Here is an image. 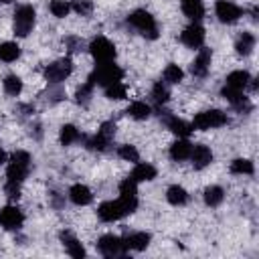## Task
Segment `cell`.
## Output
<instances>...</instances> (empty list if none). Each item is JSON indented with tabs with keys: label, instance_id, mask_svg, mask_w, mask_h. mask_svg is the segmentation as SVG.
<instances>
[{
	"label": "cell",
	"instance_id": "45",
	"mask_svg": "<svg viewBox=\"0 0 259 259\" xmlns=\"http://www.w3.org/2000/svg\"><path fill=\"white\" fill-rule=\"evenodd\" d=\"M4 160H6V154H4V152H2V148H0V164H2Z\"/></svg>",
	"mask_w": 259,
	"mask_h": 259
},
{
	"label": "cell",
	"instance_id": "15",
	"mask_svg": "<svg viewBox=\"0 0 259 259\" xmlns=\"http://www.w3.org/2000/svg\"><path fill=\"white\" fill-rule=\"evenodd\" d=\"M210 59H212V53H210V49H204V47H200V49H198V55L194 57V61H192V67H190L192 75H194V77H204V75L208 73V69H210Z\"/></svg>",
	"mask_w": 259,
	"mask_h": 259
},
{
	"label": "cell",
	"instance_id": "22",
	"mask_svg": "<svg viewBox=\"0 0 259 259\" xmlns=\"http://www.w3.org/2000/svg\"><path fill=\"white\" fill-rule=\"evenodd\" d=\"M182 4V12L190 18V20H200L204 16V6H202V0H180Z\"/></svg>",
	"mask_w": 259,
	"mask_h": 259
},
{
	"label": "cell",
	"instance_id": "39",
	"mask_svg": "<svg viewBox=\"0 0 259 259\" xmlns=\"http://www.w3.org/2000/svg\"><path fill=\"white\" fill-rule=\"evenodd\" d=\"M91 93H93V85L87 81V83H85V85H81V87L77 89V93H75L77 103H79V105H87V103H89V99H91Z\"/></svg>",
	"mask_w": 259,
	"mask_h": 259
},
{
	"label": "cell",
	"instance_id": "23",
	"mask_svg": "<svg viewBox=\"0 0 259 259\" xmlns=\"http://www.w3.org/2000/svg\"><path fill=\"white\" fill-rule=\"evenodd\" d=\"M190 150H192V144L186 140V138H182V140H176L172 146H170V158L172 160H186L188 156H190Z\"/></svg>",
	"mask_w": 259,
	"mask_h": 259
},
{
	"label": "cell",
	"instance_id": "20",
	"mask_svg": "<svg viewBox=\"0 0 259 259\" xmlns=\"http://www.w3.org/2000/svg\"><path fill=\"white\" fill-rule=\"evenodd\" d=\"M123 245H125V249L144 251V249L150 245V233H144V231H140V233H132V235H127V237L123 239Z\"/></svg>",
	"mask_w": 259,
	"mask_h": 259
},
{
	"label": "cell",
	"instance_id": "36",
	"mask_svg": "<svg viewBox=\"0 0 259 259\" xmlns=\"http://www.w3.org/2000/svg\"><path fill=\"white\" fill-rule=\"evenodd\" d=\"M152 97H154L156 103H166L168 97H170V91H168V87H166L162 81H158V83L152 87Z\"/></svg>",
	"mask_w": 259,
	"mask_h": 259
},
{
	"label": "cell",
	"instance_id": "12",
	"mask_svg": "<svg viewBox=\"0 0 259 259\" xmlns=\"http://www.w3.org/2000/svg\"><path fill=\"white\" fill-rule=\"evenodd\" d=\"M24 223V214L18 206H12V204H6L4 208H0V225L8 231H16L20 229V225Z\"/></svg>",
	"mask_w": 259,
	"mask_h": 259
},
{
	"label": "cell",
	"instance_id": "37",
	"mask_svg": "<svg viewBox=\"0 0 259 259\" xmlns=\"http://www.w3.org/2000/svg\"><path fill=\"white\" fill-rule=\"evenodd\" d=\"M109 144H111V140L103 138L101 134H95L91 140H87V148H89V150H97V152L107 150V146H109Z\"/></svg>",
	"mask_w": 259,
	"mask_h": 259
},
{
	"label": "cell",
	"instance_id": "27",
	"mask_svg": "<svg viewBox=\"0 0 259 259\" xmlns=\"http://www.w3.org/2000/svg\"><path fill=\"white\" fill-rule=\"evenodd\" d=\"M235 49H237V53H239V55H243V57L251 55V51L255 49V36H253L251 32H243V34L237 38Z\"/></svg>",
	"mask_w": 259,
	"mask_h": 259
},
{
	"label": "cell",
	"instance_id": "26",
	"mask_svg": "<svg viewBox=\"0 0 259 259\" xmlns=\"http://www.w3.org/2000/svg\"><path fill=\"white\" fill-rule=\"evenodd\" d=\"M166 198H168L170 204H174V206H182V204H186L188 194H186V190H184L182 186L174 184V186H170V188L166 190Z\"/></svg>",
	"mask_w": 259,
	"mask_h": 259
},
{
	"label": "cell",
	"instance_id": "21",
	"mask_svg": "<svg viewBox=\"0 0 259 259\" xmlns=\"http://www.w3.org/2000/svg\"><path fill=\"white\" fill-rule=\"evenodd\" d=\"M130 178L138 184V182H148L156 178V168L152 164H136V168L132 170Z\"/></svg>",
	"mask_w": 259,
	"mask_h": 259
},
{
	"label": "cell",
	"instance_id": "10",
	"mask_svg": "<svg viewBox=\"0 0 259 259\" xmlns=\"http://www.w3.org/2000/svg\"><path fill=\"white\" fill-rule=\"evenodd\" d=\"M221 93H223V97H225V99H227L239 113H249V111L253 109V103L249 101V97L243 95L241 89H233V87L225 85V87L221 89Z\"/></svg>",
	"mask_w": 259,
	"mask_h": 259
},
{
	"label": "cell",
	"instance_id": "9",
	"mask_svg": "<svg viewBox=\"0 0 259 259\" xmlns=\"http://www.w3.org/2000/svg\"><path fill=\"white\" fill-rule=\"evenodd\" d=\"M97 249L103 257H119L125 253V245H123V239L115 237V235H103L99 241H97Z\"/></svg>",
	"mask_w": 259,
	"mask_h": 259
},
{
	"label": "cell",
	"instance_id": "44",
	"mask_svg": "<svg viewBox=\"0 0 259 259\" xmlns=\"http://www.w3.org/2000/svg\"><path fill=\"white\" fill-rule=\"evenodd\" d=\"M257 87H259L257 79H251V91H257Z\"/></svg>",
	"mask_w": 259,
	"mask_h": 259
},
{
	"label": "cell",
	"instance_id": "31",
	"mask_svg": "<svg viewBox=\"0 0 259 259\" xmlns=\"http://www.w3.org/2000/svg\"><path fill=\"white\" fill-rule=\"evenodd\" d=\"M150 105L144 103V101H134L130 107H127V113L134 117V119H146L150 115Z\"/></svg>",
	"mask_w": 259,
	"mask_h": 259
},
{
	"label": "cell",
	"instance_id": "6",
	"mask_svg": "<svg viewBox=\"0 0 259 259\" xmlns=\"http://www.w3.org/2000/svg\"><path fill=\"white\" fill-rule=\"evenodd\" d=\"M89 53L97 63H111L115 59V47L105 36H95L89 45Z\"/></svg>",
	"mask_w": 259,
	"mask_h": 259
},
{
	"label": "cell",
	"instance_id": "14",
	"mask_svg": "<svg viewBox=\"0 0 259 259\" xmlns=\"http://www.w3.org/2000/svg\"><path fill=\"white\" fill-rule=\"evenodd\" d=\"M180 40L190 49H200L204 42V28L198 22H194V24L184 28V32L180 34Z\"/></svg>",
	"mask_w": 259,
	"mask_h": 259
},
{
	"label": "cell",
	"instance_id": "34",
	"mask_svg": "<svg viewBox=\"0 0 259 259\" xmlns=\"http://www.w3.org/2000/svg\"><path fill=\"white\" fill-rule=\"evenodd\" d=\"M105 97L115 99V101L123 99V97H125V85H123L121 81H115V83L107 85V87H105Z\"/></svg>",
	"mask_w": 259,
	"mask_h": 259
},
{
	"label": "cell",
	"instance_id": "42",
	"mask_svg": "<svg viewBox=\"0 0 259 259\" xmlns=\"http://www.w3.org/2000/svg\"><path fill=\"white\" fill-rule=\"evenodd\" d=\"M97 134H101L107 140H113V136H115V123L113 121H103L101 127L97 130Z\"/></svg>",
	"mask_w": 259,
	"mask_h": 259
},
{
	"label": "cell",
	"instance_id": "2",
	"mask_svg": "<svg viewBox=\"0 0 259 259\" xmlns=\"http://www.w3.org/2000/svg\"><path fill=\"white\" fill-rule=\"evenodd\" d=\"M121 77H123V71L117 67V65H113V61L111 63H99L93 71H91V75H89V83L95 87V85H101V87H107V85H111V83H115V81H121Z\"/></svg>",
	"mask_w": 259,
	"mask_h": 259
},
{
	"label": "cell",
	"instance_id": "17",
	"mask_svg": "<svg viewBox=\"0 0 259 259\" xmlns=\"http://www.w3.org/2000/svg\"><path fill=\"white\" fill-rule=\"evenodd\" d=\"M61 241H63V245H65V249H67V253H69L71 257H75V259H83V257L87 255L85 247L79 243V239H77L73 233L63 231V233H61Z\"/></svg>",
	"mask_w": 259,
	"mask_h": 259
},
{
	"label": "cell",
	"instance_id": "4",
	"mask_svg": "<svg viewBox=\"0 0 259 259\" xmlns=\"http://www.w3.org/2000/svg\"><path fill=\"white\" fill-rule=\"evenodd\" d=\"M34 26V8L30 4H22L14 12V34L24 38Z\"/></svg>",
	"mask_w": 259,
	"mask_h": 259
},
{
	"label": "cell",
	"instance_id": "18",
	"mask_svg": "<svg viewBox=\"0 0 259 259\" xmlns=\"http://www.w3.org/2000/svg\"><path fill=\"white\" fill-rule=\"evenodd\" d=\"M166 125H168V130H170L172 134H176L178 138H188L190 132L194 130L192 123H188V121H184V119H178L176 115H166Z\"/></svg>",
	"mask_w": 259,
	"mask_h": 259
},
{
	"label": "cell",
	"instance_id": "33",
	"mask_svg": "<svg viewBox=\"0 0 259 259\" xmlns=\"http://www.w3.org/2000/svg\"><path fill=\"white\" fill-rule=\"evenodd\" d=\"M4 91H6L8 95H20V91H22V81H20V77H16V75L4 77Z\"/></svg>",
	"mask_w": 259,
	"mask_h": 259
},
{
	"label": "cell",
	"instance_id": "19",
	"mask_svg": "<svg viewBox=\"0 0 259 259\" xmlns=\"http://www.w3.org/2000/svg\"><path fill=\"white\" fill-rule=\"evenodd\" d=\"M69 198H71L75 204L85 206V204H89V202L93 200V194H91V190H89L85 184H73V186L69 188Z\"/></svg>",
	"mask_w": 259,
	"mask_h": 259
},
{
	"label": "cell",
	"instance_id": "16",
	"mask_svg": "<svg viewBox=\"0 0 259 259\" xmlns=\"http://www.w3.org/2000/svg\"><path fill=\"white\" fill-rule=\"evenodd\" d=\"M188 158L192 160V166H194L196 170H202V168H206V166L212 162V152H210L208 146L198 144V146H192Z\"/></svg>",
	"mask_w": 259,
	"mask_h": 259
},
{
	"label": "cell",
	"instance_id": "5",
	"mask_svg": "<svg viewBox=\"0 0 259 259\" xmlns=\"http://www.w3.org/2000/svg\"><path fill=\"white\" fill-rule=\"evenodd\" d=\"M71 71H73V63H71L69 57H65V59H59V61L47 65V69H45V79H47L51 85H59V83H63V81L71 75Z\"/></svg>",
	"mask_w": 259,
	"mask_h": 259
},
{
	"label": "cell",
	"instance_id": "40",
	"mask_svg": "<svg viewBox=\"0 0 259 259\" xmlns=\"http://www.w3.org/2000/svg\"><path fill=\"white\" fill-rule=\"evenodd\" d=\"M71 8H73L77 14L87 16V14L93 12V2H91V0H73V2H71Z\"/></svg>",
	"mask_w": 259,
	"mask_h": 259
},
{
	"label": "cell",
	"instance_id": "43",
	"mask_svg": "<svg viewBox=\"0 0 259 259\" xmlns=\"http://www.w3.org/2000/svg\"><path fill=\"white\" fill-rule=\"evenodd\" d=\"M4 192H6V196H8L10 200H18V196H20V184H16V182H6Z\"/></svg>",
	"mask_w": 259,
	"mask_h": 259
},
{
	"label": "cell",
	"instance_id": "3",
	"mask_svg": "<svg viewBox=\"0 0 259 259\" xmlns=\"http://www.w3.org/2000/svg\"><path fill=\"white\" fill-rule=\"evenodd\" d=\"M127 24H132L142 36L146 38H158V26H156V20L150 12L146 10H134L130 16H127Z\"/></svg>",
	"mask_w": 259,
	"mask_h": 259
},
{
	"label": "cell",
	"instance_id": "32",
	"mask_svg": "<svg viewBox=\"0 0 259 259\" xmlns=\"http://www.w3.org/2000/svg\"><path fill=\"white\" fill-rule=\"evenodd\" d=\"M182 77H184V73L178 65H174V63L166 65V69H164V81L166 83H180Z\"/></svg>",
	"mask_w": 259,
	"mask_h": 259
},
{
	"label": "cell",
	"instance_id": "38",
	"mask_svg": "<svg viewBox=\"0 0 259 259\" xmlns=\"http://www.w3.org/2000/svg\"><path fill=\"white\" fill-rule=\"evenodd\" d=\"M117 156H119L121 160H127V162H138V160H140V154H138V150H136L134 146H130V144H123V146H119V150H117Z\"/></svg>",
	"mask_w": 259,
	"mask_h": 259
},
{
	"label": "cell",
	"instance_id": "11",
	"mask_svg": "<svg viewBox=\"0 0 259 259\" xmlns=\"http://www.w3.org/2000/svg\"><path fill=\"white\" fill-rule=\"evenodd\" d=\"M119 200L123 202V206L127 208V212L132 214L138 206V188L136 182L132 178H125L119 182Z\"/></svg>",
	"mask_w": 259,
	"mask_h": 259
},
{
	"label": "cell",
	"instance_id": "41",
	"mask_svg": "<svg viewBox=\"0 0 259 259\" xmlns=\"http://www.w3.org/2000/svg\"><path fill=\"white\" fill-rule=\"evenodd\" d=\"M63 42H65V47H67L69 53H81L85 49V42L79 36H67Z\"/></svg>",
	"mask_w": 259,
	"mask_h": 259
},
{
	"label": "cell",
	"instance_id": "28",
	"mask_svg": "<svg viewBox=\"0 0 259 259\" xmlns=\"http://www.w3.org/2000/svg\"><path fill=\"white\" fill-rule=\"evenodd\" d=\"M20 57V47L16 45V42H2L0 45V59L4 61V63H12V61H16Z\"/></svg>",
	"mask_w": 259,
	"mask_h": 259
},
{
	"label": "cell",
	"instance_id": "46",
	"mask_svg": "<svg viewBox=\"0 0 259 259\" xmlns=\"http://www.w3.org/2000/svg\"><path fill=\"white\" fill-rule=\"evenodd\" d=\"M0 2H2V4H8V2H12V0H0Z\"/></svg>",
	"mask_w": 259,
	"mask_h": 259
},
{
	"label": "cell",
	"instance_id": "30",
	"mask_svg": "<svg viewBox=\"0 0 259 259\" xmlns=\"http://www.w3.org/2000/svg\"><path fill=\"white\" fill-rule=\"evenodd\" d=\"M231 172L233 174H253L255 172V166L247 158H237V160L231 162Z\"/></svg>",
	"mask_w": 259,
	"mask_h": 259
},
{
	"label": "cell",
	"instance_id": "29",
	"mask_svg": "<svg viewBox=\"0 0 259 259\" xmlns=\"http://www.w3.org/2000/svg\"><path fill=\"white\" fill-rule=\"evenodd\" d=\"M223 198H225V192H223L221 186H208V188H204V202L208 206H219L223 202Z\"/></svg>",
	"mask_w": 259,
	"mask_h": 259
},
{
	"label": "cell",
	"instance_id": "1",
	"mask_svg": "<svg viewBox=\"0 0 259 259\" xmlns=\"http://www.w3.org/2000/svg\"><path fill=\"white\" fill-rule=\"evenodd\" d=\"M28 168H30V154L24 150L14 152L8 160V166H6V178H8L6 182L22 184V180L28 174Z\"/></svg>",
	"mask_w": 259,
	"mask_h": 259
},
{
	"label": "cell",
	"instance_id": "35",
	"mask_svg": "<svg viewBox=\"0 0 259 259\" xmlns=\"http://www.w3.org/2000/svg\"><path fill=\"white\" fill-rule=\"evenodd\" d=\"M49 10H51L57 18H65V16L69 14V10H71V4H69L67 0H51Z\"/></svg>",
	"mask_w": 259,
	"mask_h": 259
},
{
	"label": "cell",
	"instance_id": "25",
	"mask_svg": "<svg viewBox=\"0 0 259 259\" xmlns=\"http://www.w3.org/2000/svg\"><path fill=\"white\" fill-rule=\"evenodd\" d=\"M81 138H83V136L79 134V130H77L75 125H71V123H65V125L61 127L59 140H61V144H63V146H71V144L79 142Z\"/></svg>",
	"mask_w": 259,
	"mask_h": 259
},
{
	"label": "cell",
	"instance_id": "24",
	"mask_svg": "<svg viewBox=\"0 0 259 259\" xmlns=\"http://www.w3.org/2000/svg\"><path fill=\"white\" fill-rule=\"evenodd\" d=\"M249 81H251V75L247 71H233V73L227 75V85L233 87V89H241L243 91L249 85Z\"/></svg>",
	"mask_w": 259,
	"mask_h": 259
},
{
	"label": "cell",
	"instance_id": "13",
	"mask_svg": "<svg viewBox=\"0 0 259 259\" xmlns=\"http://www.w3.org/2000/svg\"><path fill=\"white\" fill-rule=\"evenodd\" d=\"M214 12H217L219 20L225 22V24H233L241 18V8L233 2H227V0H219L214 4Z\"/></svg>",
	"mask_w": 259,
	"mask_h": 259
},
{
	"label": "cell",
	"instance_id": "8",
	"mask_svg": "<svg viewBox=\"0 0 259 259\" xmlns=\"http://www.w3.org/2000/svg\"><path fill=\"white\" fill-rule=\"evenodd\" d=\"M97 214H99L101 221L113 223V221H117V219H121V217H125V214H130V212H127V208L123 206V202L117 198V200L101 202L99 208H97Z\"/></svg>",
	"mask_w": 259,
	"mask_h": 259
},
{
	"label": "cell",
	"instance_id": "7",
	"mask_svg": "<svg viewBox=\"0 0 259 259\" xmlns=\"http://www.w3.org/2000/svg\"><path fill=\"white\" fill-rule=\"evenodd\" d=\"M227 123V113L219 111V109H208V111H200L194 115L192 119V127L196 130H210V127H221Z\"/></svg>",
	"mask_w": 259,
	"mask_h": 259
}]
</instances>
